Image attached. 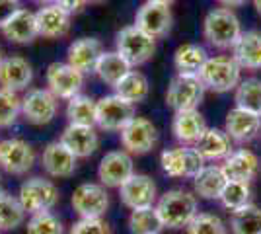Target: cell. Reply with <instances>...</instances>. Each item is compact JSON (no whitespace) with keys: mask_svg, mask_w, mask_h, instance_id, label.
Masks as SVG:
<instances>
[{"mask_svg":"<svg viewBox=\"0 0 261 234\" xmlns=\"http://www.w3.org/2000/svg\"><path fill=\"white\" fill-rule=\"evenodd\" d=\"M84 76L80 70L68 65V63H51L45 72V84L47 90H51L59 100L68 101L78 94H82V86H84Z\"/></svg>","mask_w":261,"mask_h":234,"instance_id":"11","label":"cell"},{"mask_svg":"<svg viewBox=\"0 0 261 234\" xmlns=\"http://www.w3.org/2000/svg\"><path fill=\"white\" fill-rule=\"evenodd\" d=\"M59 8H63L65 12H68L70 16H76L88 6V0H53Z\"/></svg>","mask_w":261,"mask_h":234,"instance_id":"43","label":"cell"},{"mask_svg":"<svg viewBox=\"0 0 261 234\" xmlns=\"http://www.w3.org/2000/svg\"><path fill=\"white\" fill-rule=\"evenodd\" d=\"M59 113V98L47 88H32L22 96V115L32 125H49Z\"/></svg>","mask_w":261,"mask_h":234,"instance_id":"13","label":"cell"},{"mask_svg":"<svg viewBox=\"0 0 261 234\" xmlns=\"http://www.w3.org/2000/svg\"><path fill=\"white\" fill-rule=\"evenodd\" d=\"M35 2H39V4H49V2H53V0H35Z\"/></svg>","mask_w":261,"mask_h":234,"instance_id":"48","label":"cell"},{"mask_svg":"<svg viewBox=\"0 0 261 234\" xmlns=\"http://www.w3.org/2000/svg\"><path fill=\"white\" fill-rule=\"evenodd\" d=\"M35 164L33 146L18 137L0 139V170L10 176H23Z\"/></svg>","mask_w":261,"mask_h":234,"instance_id":"12","label":"cell"},{"mask_svg":"<svg viewBox=\"0 0 261 234\" xmlns=\"http://www.w3.org/2000/svg\"><path fill=\"white\" fill-rule=\"evenodd\" d=\"M41 166L49 178H70L78 168V158L61 141H53L41 152Z\"/></svg>","mask_w":261,"mask_h":234,"instance_id":"18","label":"cell"},{"mask_svg":"<svg viewBox=\"0 0 261 234\" xmlns=\"http://www.w3.org/2000/svg\"><path fill=\"white\" fill-rule=\"evenodd\" d=\"M150 2H160V4H168V6H172L175 0H150Z\"/></svg>","mask_w":261,"mask_h":234,"instance_id":"46","label":"cell"},{"mask_svg":"<svg viewBox=\"0 0 261 234\" xmlns=\"http://www.w3.org/2000/svg\"><path fill=\"white\" fill-rule=\"evenodd\" d=\"M205 86L197 74H175L166 90V106L175 112L197 110L205 98Z\"/></svg>","mask_w":261,"mask_h":234,"instance_id":"6","label":"cell"},{"mask_svg":"<svg viewBox=\"0 0 261 234\" xmlns=\"http://www.w3.org/2000/svg\"><path fill=\"white\" fill-rule=\"evenodd\" d=\"M22 8L20 0H0V28Z\"/></svg>","mask_w":261,"mask_h":234,"instance_id":"42","label":"cell"},{"mask_svg":"<svg viewBox=\"0 0 261 234\" xmlns=\"http://www.w3.org/2000/svg\"><path fill=\"white\" fill-rule=\"evenodd\" d=\"M193 181V193L201 199H217L226 186V174L222 172L220 164H205L201 168V172L197 174Z\"/></svg>","mask_w":261,"mask_h":234,"instance_id":"28","label":"cell"},{"mask_svg":"<svg viewBox=\"0 0 261 234\" xmlns=\"http://www.w3.org/2000/svg\"><path fill=\"white\" fill-rule=\"evenodd\" d=\"M28 213L22 207L18 195H12L8 191H0V232L16 230L25 223Z\"/></svg>","mask_w":261,"mask_h":234,"instance_id":"33","label":"cell"},{"mask_svg":"<svg viewBox=\"0 0 261 234\" xmlns=\"http://www.w3.org/2000/svg\"><path fill=\"white\" fill-rule=\"evenodd\" d=\"M119 197L127 209L135 211V209L154 207L160 195H158V186L150 176L135 172L119 188Z\"/></svg>","mask_w":261,"mask_h":234,"instance_id":"15","label":"cell"},{"mask_svg":"<svg viewBox=\"0 0 261 234\" xmlns=\"http://www.w3.org/2000/svg\"><path fill=\"white\" fill-rule=\"evenodd\" d=\"M127 226H129L130 234H162L164 230V224L158 217L156 205L130 211L129 219H127Z\"/></svg>","mask_w":261,"mask_h":234,"instance_id":"35","label":"cell"},{"mask_svg":"<svg viewBox=\"0 0 261 234\" xmlns=\"http://www.w3.org/2000/svg\"><path fill=\"white\" fill-rule=\"evenodd\" d=\"M121 146L129 154H148L158 143V129L150 119L135 115L119 133Z\"/></svg>","mask_w":261,"mask_h":234,"instance_id":"9","label":"cell"},{"mask_svg":"<svg viewBox=\"0 0 261 234\" xmlns=\"http://www.w3.org/2000/svg\"><path fill=\"white\" fill-rule=\"evenodd\" d=\"M0 32H2V35L10 43H16V45L32 43V41H35L39 37L35 12L28 10V8H20L8 22L0 28Z\"/></svg>","mask_w":261,"mask_h":234,"instance_id":"25","label":"cell"},{"mask_svg":"<svg viewBox=\"0 0 261 234\" xmlns=\"http://www.w3.org/2000/svg\"><path fill=\"white\" fill-rule=\"evenodd\" d=\"M207 123L199 110H185V112H175L172 119V133L179 145L193 146L205 133Z\"/></svg>","mask_w":261,"mask_h":234,"instance_id":"26","label":"cell"},{"mask_svg":"<svg viewBox=\"0 0 261 234\" xmlns=\"http://www.w3.org/2000/svg\"><path fill=\"white\" fill-rule=\"evenodd\" d=\"M228 230L230 234H261V207L250 203L232 211Z\"/></svg>","mask_w":261,"mask_h":234,"instance_id":"34","label":"cell"},{"mask_svg":"<svg viewBox=\"0 0 261 234\" xmlns=\"http://www.w3.org/2000/svg\"><path fill=\"white\" fill-rule=\"evenodd\" d=\"M25 234H65V224L53 211L35 213L25 223Z\"/></svg>","mask_w":261,"mask_h":234,"instance_id":"38","label":"cell"},{"mask_svg":"<svg viewBox=\"0 0 261 234\" xmlns=\"http://www.w3.org/2000/svg\"><path fill=\"white\" fill-rule=\"evenodd\" d=\"M113 92L119 98L130 101L133 106H137V103H141V101H144L148 98V94H150V82H148L146 74H142L141 70L130 68L129 72L113 86Z\"/></svg>","mask_w":261,"mask_h":234,"instance_id":"29","label":"cell"},{"mask_svg":"<svg viewBox=\"0 0 261 234\" xmlns=\"http://www.w3.org/2000/svg\"><path fill=\"white\" fill-rule=\"evenodd\" d=\"M251 2H253V8L257 12V16L261 18V0H251Z\"/></svg>","mask_w":261,"mask_h":234,"instance_id":"45","label":"cell"},{"mask_svg":"<svg viewBox=\"0 0 261 234\" xmlns=\"http://www.w3.org/2000/svg\"><path fill=\"white\" fill-rule=\"evenodd\" d=\"M0 191H2V176H0Z\"/></svg>","mask_w":261,"mask_h":234,"instance_id":"50","label":"cell"},{"mask_svg":"<svg viewBox=\"0 0 261 234\" xmlns=\"http://www.w3.org/2000/svg\"><path fill=\"white\" fill-rule=\"evenodd\" d=\"M2 59H4V55H2V49H0V63H2Z\"/></svg>","mask_w":261,"mask_h":234,"instance_id":"49","label":"cell"},{"mask_svg":"<svg viewBox=\"0 0 261 234\" xmlns=\"http://www.w3.org/2000/svg\"><path fill=\"white\" fill-rule=\"evenodd\" d=\"M135 106L119 98L115 92L98 100L96 110V127L108 133H121V129L135 117Z\"/></svg>","mask_w":261,"mask_h":234,"instance_id":"10","label":"cell"},{"mask_svg":"<svg viewBox=\"0 0 261 234\" xmlns=\"http://www.w3.org/2000/svg\"><path fill=\"white\" fill-rule=\"evenodd\" d=\"M130 65L123 59V57L117 53V51H103L101 57H99L98 65H96V76L106 82L108 86H115L121 78L125 76L130 70Z\"/></svg>","mask_w":261,"mask_h":234,"instance_id":"31","label":"cell"},{"mask_svg":"<svg viewBox=\"0 0 261 234\" xmlns=\"http://www.w3.org/2000/svg\"><path fill=\"white\" fill-rule=\"evenodd\" d=\"M108 188L99 181H84L74 188L70 205L80 219H103L109 209Z\"/></svg>","mask_w":261,"mask_h":234,"instance_id":"8","label":"cell"},{"mask_svg":"<svg viewBox=\"0 0 261 234\" xmlns=\"http://www.w3.org/2000/svg\"><path fill=\"white\" fill-rule=\"evenodd\" d=\"M59 141L76 156L78 160L80 158H90L99 148V135L96 131V127H90V125L68 123L65 131L61 133Z\"/></svg>","mask_w":261,"mask_h":234,"instance_id":"21","label":"cell"},{"mask_svg":"<svg viewBox=\"0 0 261 234\" xmlns=\"http://www.w3.org/2000/svg\"><path fill=\"white\" fill-rule=\"evenodd\" d=\"M135 174V162L133 154L127 150H109L101 156L98 164V179L101 186L119 190L121 186Z\"/></svg>","mask_w":261,"mask_h":234,"instance_id":"14","label":"cell"},{"mask_svg":"<svg viewBox=\"0 0 261 234\" xmlns=\"http://www.w3.org/2000/svg\"><path fill=\"white\" fill-rule=\"evenodd\" d=\"M222 172L228 179H238V181H253L259 176L261 160L250 148H234L224 160H222Z\"/></svg>","mask_w":261,"mask_h":234,"instance_id":"19","label":"cell"},{"mask_svg":"<svg viewBox=\"0 0 261 234\" xmlns=\"http://www.w3.org/2000/svg\"><path fill=\"white\" fill-rule=\"evenodd\" d=\"M156 211L164 228H170V230L187 228V224L199 213V199L193 191H187L184 188L168 190L156 201Z\"/></svg>","mask_w":261,"mask_h":234,"instance_id":"1","label":"cell"},{"mask_svg":"<svg viewBox=\"0 0 261 234\" xmlns=\"http://www.w3.org/2000/svg\"><path fill=\"white\" fill-rule=\"evenodd\" d=\"M193 146L207 164H215V162H222L234 150V141L224 129L207 127L205 133L201 135V139Z\"/></svg>","mask_w":261,"mask_h":234,"instance_id":"24","label":"cell"},{"mask_svg":"<svg viewBox=\"0 0 261 234\" xmlns=\"http://www.w3.org/2000/svg\"><path fill=\"white\" fill-rule=\"evenodd\" d=\"M234 101L236 108H242L246 112L261 115V80L250 76L242 80L234 90Z\"/></svg>","mask_w":261,"mask_h":234,"instance_id":"36","label":"cell"},{"mask_svg":"<svg viewBox=\"0 0 261 234\" xmlns=\"http://www.w3.org/2000/svg\"><path fill=\"white\" fill-rule=\"evenodd\" d=\"M35 20H37L39 37H45V39L65 37L72 25V16L63 8H59L55 2L41 4V8L35 12Z\"/></svg>","mask_w":261,"mask_h":234,"instance_id":"22","label":"cell"},{"mask_svg":"<svg viewBox=\"0 0 261 234\" xmlns=\"http://www.w3.org/2000/svg\"><path fill=\"white\" fill-rule=\"evenodd\" d=\"M207 49L199 43H184L175 49L174 68L177 74H199V70L207 63Z\"/></svg>","mask_w":261,"mask_h":234,"instance_id":"30","label":"cell"},{"mask_svg":"<svg viewBox=\"0 0 261 234\" xmlns=\"http://www.w3.org/2000/svg\"><path fill=\"white\" fill-rule=\"evenodd\" d=\"M207 162L201 158L195 146L179 145L166 148L160 154V166L168 178L174 179H193Z\"/></svg>","mask_w":261,"mask_h":234,"instance_id":"7","label":"cell"},{"mask_svg":"<svg viewBox=\"0 0 261 234\" xmlns=\"http://www.w3.org/2000/svg\"><path fill=\"white\" fill-rule=\"evenodd\" d=\"M232 59L238 63L242 70H261V32L250 30L240 35L236 45L232 47Z\"/></svg>","mask_w":261,"mask_h":234,"instance_id":"27","label":"cell"},{"mask_svg":"<svg viewBox=\"0 0 261 234\" xmlns=\"http://www.w3.org/2000/svg\"><path fill=\"white\" fill-rule=\"evenodd\" d=\"M22 115V96L18 92L0 88V129H6Z\"/></svg>","mask_w":261,"mask_h":234,"instance_id":"39","label":"cell"},{"mask_svg":"<svg viewBox=\"0 0 261 234\" xmlns=\"http://www.w3.org/2000/svg\"><path fill=\"white\" fill-rule=\"evenodd\" d=\"M18 199L28 215H35V213L53 211L61 201V193L53 179L43 178V176H33L20 186Z\"/></svg>","mask_w":261,"mask_h":234,"instance_id":"5","label":"cell"},{"mask_svg":"<svg viewBox=\"0 0 261 234\" xmlns=\"http://www.w3.org/2000/svg\"><path fill=\"white\" fill-rule=\"evenodd\" d=\"M172 23H174L172 8L168 4H160V2L146 0L135 14V25L141 28L142 32H146L148 35H152L154 39H160L170 34Z\"/></svg>","mask_w":261,"mask_h":234,"instance_id":"16","label":"cell"},{"mask_svg":"<svg viewBox=\"0 0 261 234\" xmlns=\"http://www.w3.org/2000/svg\"><path fill=\"white\" fill-rule=\"evenodd\" d=\"M33 82V67L28 59L20 55L4 57L0 63V88L23 92Z\"/></svg>","mask_w":261,"mask_h":234,"instance_id":"20","label":"cell"},{"mask_svg":"<svg viewBox=\"0 0 261 234\" xmlns=\"http://www.w3.org/2000/svg\"><path fill=\"white\" fill-rule=\"evenodd\" d=\"M115 51L119 53L133 68L141 67L144 63H148L156 53V39L146 32H142L141 28L125 25L121 32L115 35Z\"/></svg>","mask_w":261,"mask_h":234,"instance_id":"4","label":"cell"},{"mask_svg":"<svg viewBox=\"0 0 261 234\" xmlns=\"http://www.w3.org/2000/svg\"><path fill=\"white\" fill-rule=\"evenodd\" d=\"M101 2H106V0H88V4H101Z\"/></svg>","mask_w":261,"mask_h":234,"instance_id":"47","label":"cell"},{"mask_svg":"<svg viewBox=\"0 0 261 234\" xmlns=\"http://www.w3.org/2000/svg\"><path fill=\"white\" fill-rule=\"evenodd\" d=\"M96 110L98 100L86 94H78L66 101V119L72 125H90L96 127Z\"/></svg>","mask_w":261,"mask_h":234,"instance_id":"32","label":"cell"},{"mask_svg":"<svg viewBox=\"0 0 261 234\" xmlns=\"http://www.w3.org/2000/svg\"><path fill=\"white\" fill-rule=\"evenodd\" d=\"M68 234H113L108 221L103 219H78L70 226Z\"/></svg>","mask_w":261,"mask_h":234,"instance_id":"41","label":"cell"},{"mask_svg":"<svg viewBox=\"0 0 261 234\" xmlns=\"http://www.w3.org/2000/svg\"><path fill=\"white\" fill-rule=\"evenodd\" d=\"M220 205L226 211H238L242 207L251 203V184L250 181H238V179H228L224 190L220 193Z\"/></svg>","mask_w":261,"mask_h":234,"instance_id":"37","label":"cell"},{"mask_svg":"<svg viewBox=\"0 0 261 234\" xmlns=\"http://www.w3.org/2000/svg\"><path fill=\"white\" fill-rule=\"evenodd\" d=\"M197 76L201 78L205 90H211L215 94H226L236 90L242 82V68L230 55H215L208 57Z\"/></svg>","mask_w":261,"mask_h":234,"instance_id":"3","label":"cell"},{"mask_svg":"<svg viewBox=\"0 0 261 234\" xmlns=\"http://www.w3.org/2000/svg\"><path fill=\"white\" fill-rule=\"evenodd\" d=\"M217 2L222 6V8H230V10H234V8L244 6V4H246V2H250V0H217Z\"/></svg>","mask_w":261,"mask_h":234,"instance_id":"44","label":"cell"},{"mask_svg":"<svg viewBox=\"0 0 261 234\" xmlns=\"http://www.w3.org/2000/svg\"><path fill=\"white\" fill-rule=\"evenodd\" d=\"M187 234H228V224L215 213H197V217L187 224Z\"/></svg>","mask_w":261,"mask_h":234,"instance_id":"40","label":"cell"},{"mask_svg":"<svg viewBox=\"0 0 261 234\" xmlns=\"http://www.w3.org/2000/svg\"><path fill=\"white\" fill-rule=\"evenodd\" d=\"M224 131L234 141V145H250L261 135V115L234 106L226 113Z\"/></svg>","mask_w":261,"mask_h":234,"instance_id":"17","label":"cell"},{"mask_svg":"<svg viewBox=\"0 0 261 234\" xmlns=\"http://www.w3.org/2000/svg\"><path fill=\"white\" fill-rule=\"evenodd\" d=\"M244 34L242 22L236 16V12L230 8H213L207 12L205 20H203V37L207 39V43L215 49L226 51L236 45L240 35Z\"/></svg>","mask_w":261,"mask_h":234,"instance_id":"2","label":"cell"},{"mask_svg":"<svg viewBox=\"0 0 261 234\" xmlns=\"http://www.w3.org/2000/svg\"><path fill=\"white\" fill-rule=\"evenodd\" d=\"M103 53V45L96 37H80L74 39L66 49V63L80 70L82 74L94 72L99 57Z\"/></svg>","mask_w":261,"mask_h":234,"instance_id":"23","label":"cell"}]
</instances>
